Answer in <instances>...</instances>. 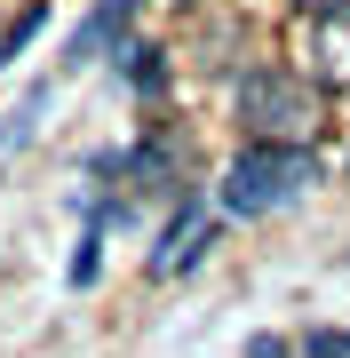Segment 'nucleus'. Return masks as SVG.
<instances>
[{
    "label": "nucleus",
    "instance_id": "1",
    "mask_svg": "<svg viewBox=\"0 0 350 358\" xmlns=\"http://www.w3.org/2000/svg\"><path fill=\"white\" fill-rule=\"evenodd\" d=\"M302 183H311V152H295V143H247L223 167V215H271Z\"/></svg>",
    "mask_w": 350,
    "mask_h": 358
},
{
    "label": "nucleus",
    "instance_id": "2",
    "mask_svg": "<svg viewBox=\"0 0 350 358\" xmlns=\"http://www.w3.org/2000/svg\"><path fill=\"white\" fill-rule=\"evenodd\" d=\"M239 120H247L255 143H295V152H302V136L319 128V88H302L295 72L263 64V72L239 80Z\"/></svg>",
    "mask_w": 350,
    "mask_h": 358
},
{
    "label": "nucleus",
    "instance_id": "3",
    "mask_svg": "<svg viewBox=\"0 0 350 358\" xmlns=\"http://www.w3.org/2000/svg\"><path fill=\"white\" fill-rule=\"evenodd\" d=\"M207 239H215V215H207L199 199H183L175 223H168V239H159V255H152V271H168V279H175V271H191L199 255H207Z\"/></svg>",
    "mask_w": 350,
    "mask_h": 358
},
{
    "label": "nucleus",
    "instance_id": "4",
    "mask_svg": "<svg viewBox=\"0 0 350 358\" xmlns=\"http://www.w3.org/2000/svg\"><path fill=\"white\" fill-rule=\"evenodd\" d=\"M128 16H136V0H104V8L88 16V24L72 32V64H88V56H104L119 32H128Z\"/></svg>",
    "mask_w": 350,
    "mask_h": 358
},
{
    "label": "nucleus",
    "instance_id": "5",
    "mask_svg": "<svg viewBox=\"0 0 350 358\" xmlns=\"http://www.w3.org/2000/svg\"><path fill=\"white\" fill-rule=\"evenodd\" d=\"M302 358H350V327H319L311 343H302Z\"/></svg>",
    "mask_w": 350,
    "mask_h": 358
},
{
    "label": "nucleus",
    "instance_id": "6",
    "mask_svg": "<svg viewBox=\"0 0 350 358\" xmlns=\"http://www.w3.org/2000/svg\"><path fill=\"white\" fill-rule=\"evenodd\" d=\"M119 56H128V80H136V88L159 80V48H119Z\"/></svg>",
    "mask_w": 350,
    "mask_h": 358
},
{
    "label": "nucleus",
    "instance_id": "7",
    "mask_svg": "<svg viewBox=\"0 0 350 358\" xmlns=\"http://www.w3.org/2000/svg\"><path fill=\"white\" fill-rule=\"evenodd\" d=\"M40 32V8H24V16H16V24H8V40H0V56H16V48H24V40Z\"/></svg>",
    "mask_w": 350,
    "mask_h": 358
},
{
    "label": "nucleus",
    "instance_id": "8",
    "mask_svg": "<svg viewBox=\"0 0 350 358\" xmlns=\"http://www.w3.org/2000/svg\"><path fill=\"white\" fill-rule=\"evenodd\" d=\"M302 16H319V24H335V16H350V0H302Z\"/></svg>",
    "mask_w": 350,
    "mask_h": 358
},
{
    "label": "nucleus",
    "instance_id": "9",
    "mask_svg": "<svg viewBox=\"0 0 350 358\" xmlns=\"http://www.w3.org/2000/svg\"><path fill=\"white\" fill-rule=\"evenodd\" d=\"M247 358H295L286 343H271V334H263V343H247Z\"/></svg>",
    "mask_w": 350,
    "mask_h": 358
}]
</instances>
